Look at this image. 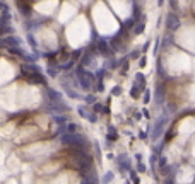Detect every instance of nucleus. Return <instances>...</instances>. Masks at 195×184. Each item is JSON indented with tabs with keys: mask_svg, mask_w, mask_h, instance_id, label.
Here are the masks:
<instances>
[{
	"mask_svg": "<svg viewBox=\"0 0 195 184\" xmlns=\"http://www.w3.org/2000/svg\"><path fill=\"white\" fill-rule=\"evenodd\" d=\"M50 145L48 142H36V143H29V145L22 147L19 150V154H22L26 159H46L50 155Z\"/></svg>",
	"mask_w": 195,
	"mask_h": 184,
	"instance_id": "f257e3e1",
	"label": "nucleus"
}]
</instances>
